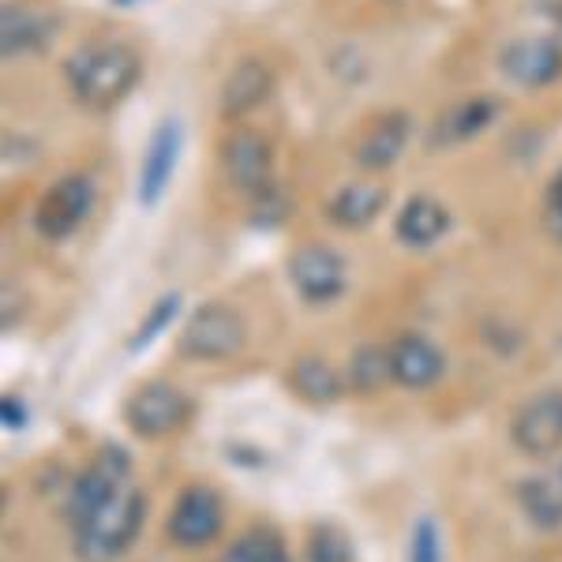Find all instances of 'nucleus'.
<instances>
[{
  "mask_svg": "<svg viewBox=\"0 0 562 562\" xmlns=\"http://www.w3.org/2000/svg\"><path fill=\"white\" fill-rule=\"evenodd\" d=\"M147 498L124 450L105 447L79 473L68 495V525L83 562H116L143 532Z\"/></svg>",
  "mask_w": 562,
  "mask_h": 562,
  "instance_id": "nucleus-1",
  "label": "nucleus"
},
{
  "mask_svg": "<svg viewBox=\"0 0 562 562\" xmlns=\"http://www.w3.org/2000/svg\"><path fill=\"white\" fill-rule=\"evenodd\" d=\"M143 76V60L124 42H87L65 60V79L76 102L87 109H113L132 94Z\"/></svg>",
  "mask_w": 562,
  "mask_h": 562,
  "instance_id": "nucleus-2",
  "label": "nucleus"
},
{
  "mask_svg": "<svg viewBox=\"0 0 562 562\" xmlns=\"http://www.w3.org/2000/svg\"><path fill=\"white\" fill-rule=\"evenodd\" d=\"M192 413V397L180 386L166 383V379H150V383L135 386L132 397L124 402V420L143 439H166V435L184 431Z\"/></svg>",
  "mask_w": 562,
  "mask_h": 562,
  "instance_id": "nucleus-3",
  "label": "nucleus"
},
{
  "mask_svg": "<svg viewBox=\"0 0 562 562\" xmlns=\"http://www.w3.org/2000/svg\"><path fill=\"white\" fill-rule=\"evenodd\" d=\"M248 341L244 319L233 312L229 304H203L199 312H192V319L184 323L180 334V352L188 360H229L237 357Z\"/></svg>",
  "mask_w": 562,
  "mask_h": 562,
  "instance_id": "nucleus-4",
  "label": "nucleus"
},
{
  "mask_svg": "<svg viewBox=\"0 0 562 562\" xmlns=\"http://www.w3.org/2000/svg\"><path fill=\"white\" fill-rule=\"evenodd\" d=\"M90 206H94V180L71 173L42 195L38 211H34V229L45 240H65L87 222Z\"/></svg>",
  "mask_w": 562,
  "mask_h": 562,
  "instance_id": "nucleus-5",
  "label": "nucleus"
},
{
  "mask_svg": "<svg viewBox=\"0 0 562 562\" xmlns=\"http://www.w3.org/2000/svg\"><path fill=\"white\" fill-rule=\"evenodd\" d=\"M514 447L525 458H551L562 450V390H543L529 397L510 424Z\"/></svg>",
  "mask_w": 562,
  "mask_h": 562,
  "instance_id": "nucleus-6",
  "label": "nucleus"
},
{
  "mask_svg": "<svg viewBox=\"0 0 562 562\" xmlns=\"http://www.w3.org/2000/svg\"><path fill=\"white\" fill-rule=\"evenodd\" d=\"M222 169L244 195H262L270 192V177H274V147L259 132L240 128L222 143Z\"/></svg>",
  "mask_w": 562,
  "mask_h": 562,
  "instance_id": "nucleus-7",
  "label": "nucleus"
},
{
  "mask_svg": "<svg viewBox=\"0 0 562 562\" xmlns=\"http://www.w3.org/2000/svg\"><path fill=\"white\" fill-rule=\"evenodd\" d=\"M289 278L307 304H330L346 289V262L326 244H304L289 259Z\"/></svg>",
  "mask_w": 562,
  "mask_h": 562,
  "instance_id": "nucleus-8",
  "label": "nucleus"
},
{
  "mask_svg": "<svg viewBox=\"0 0 562 562\" xmlns=\"http://www.w3.org/2000/svg\"><path fill=\"white\" fill-rule=\"evenodd\" d=\"M225 521V506L222 495L214 487H188L177 498L173 514H169V540L177 548H206Z\"/></svg>",
  "mask_w": 562,
  "mask_h": 562,
  "instance_id": "nucleus-9",
  "label": "nucleus"
},
{
  "mask_svg": "<svg viewBox=\"0 0 562 562\" xmlns=\"http://www.w3.org/2000/svg\"><path fill=\"white\" fill-rule=\"evenodd\" d=\"M498 68L518 87H543L562 76V45L551 38H518L503 49Z\"/></svg>",
  "mask_w": 562,
  "mask_h": 562,
  "instance_id": "nucleus-10",
  "label": "nucleus"
},
{
  "mask_svg": "<svg viewBox=\"0 0 562 562\" xmlns=\"http://www.w3.org/2000/svg\"><path fill=\"white\" fill-rule=\"evenodd\" d=\"M390 375L405 390H428L447 375V357L424 334H402L390 346Z\"/></svg>",
  "mask_w": 562,
  "mask_h": 562,
  "instance_id": "nucleus-11",
  "label": "nucleus"
},
{
  "mask_svg": "<svg viewBox=\"0 0 562 562\" xmlns=\"http://www.w3.org/2000/svg\"><path fill=\"white\" fill-rule=\"evenodd\" d=\"M53 31H57V20L45 8L26 4V0H8L4 15H0V49H4V57L45 49Z\"/></svg>",
  "mask_w": 562,
  "mask_h": 562,
  "instance_id": "nucleus-12",
  "label": "nucleus"
},
{
  "mask_svg": "<svg viewBox=\"0 0 562 562\" xmlns=\"http://www.w3.org/2000/svg\"><path fill=\"white\" fill-rule=\"evenodd\" d=\"M405 143H409V116H405V113H383V116H375V121L364 128V135L357 139L352 158H357L360 169L379 173V169H390L397 158H402Z\"/></svg>",
  "mask_w": 562,
  "mask_h": 562,
  "instance_id": "nucleus-13",
  "label": "nucleus"
},
{
  "mask_svg": "<svg viewBox=\"0 0 562 562\" xmlns=\"http://www.w3.org/2000/svg\"><path fill=\"white\" fill-rule=\"evenodd\" d=\"M450 225H454V217H450L447 206L439 203L435 195H413L409 203L397 211V240L405 244V248H435L442 237L450 233Z\"/></svg>",
  "mask_w": 562,
  "mask_h": 562,
  "instance_id": "nucleus-14",
  "label": "nucleus"
},
{
  "mask_svg": "<svg viewBox=\"0 0 562 562\" xmlns=\"http://www.w3.org/2000/svg\"><path fill=\"white\" fill-rule=\"evenodd\" d=\"M274 90V68L259 57L240 60L237 68L229 71L222 87V116H244L256 105L267 102V94Z\"/></svg>",
  "mask_w": 562,
  "mask_h": 562,
  "instance_id": "nucleus-15",
  "label": "nucleus"
},
{
  "mask_svg": "<svg viewBox=\"0 0 562 562\" xmlns=\"http://www.w3.org/2000/svg\"><path fill=\"white\" fill-rule=\"evenodd\" d=\"M383 206H386V192L379 184H346L330 199L326 214L341 229H364V225H371L383 214Z\"/></svg>",
  "mask_w": 562,
  "mask_h": 562,
  "instance_id": "nucleus-16",
  "label": "nucleus"
},
{
  "mask_svg": "<svg viewBox=\"0 0 562 562\" xmlns=\"http://www.w3.org/2000/svg\"><path fill=\"white\" fill-rule=\"evenodd\" d=\"M177 158H180V128L177 121H166L150 139V150H147V161H143V199L154 203L161 192H166L169 177L177 169Z\"/></svg>",
  "mask_w": 562,
  "mask_h": 562,
  "instance_id": "nucleus-17",
  "label": "nucleus"
},
{
  "mask_svg": "<svg viewBox=\"0 0 562 562\" xmlns=\"http://www.w3.org/2000/svg\"><path fill=\"white\" fill-rule=\"evenodd\" d=\"M289 383H293L296 394L304 397V402H315V405H330L341 397V371L330 364V360L323 357H301L289 371Z\"/></svg>",
  "mask_w": 562,
  "mask_h": 562,
  "instance_id": "nucleus-18",
  "label": "nucleus"
},
{
  "mask_svg": "<svg viewBox=\"0 0 562 562\" xmlns=\"http://www.w3.org/2000/svg\"><path fill=\"white\" fill-rule=\"evenodd\" d=\"M495 121V98H465L450 109L447 116L439 121V139L442 143H461V139H473Z\"/></svg>",
  "mask_w": 562,
  "mask_h": 562,
  "instance_id": "nucleus-19",
  "label": "nucleus"
},
{
  "mask_svg": "<svg viewBox=\"0 0 562 562\" xmlns=\"http://www.w3.org/2000/svg\"><path fill=\"white\" fill-rule=\"evenodd\" d=\"M521 506L540 529H559L562 525V480H525Z\"/></svg>",
  "mask_w": 562,
  "mask_h": 562,
  "instance_id": "nucleus-20",
  "label": "nucleus"
},
{
  "mask_svg": "<svg viewBox=\"0 0 562 562\" xmlns=\"http://www.w3.org/2000/svg\"><path fill=\"white\" fill-rule=\"evenodd\" d=\"M225 562H293V555L274 529H248L225 551Z\"/></svg>",
  "mask_w": 562,
  "mask_h": 562,
  "instance_id": "nucleus-21",
  "label": "nucleus"
},
{
  "mask_svg": "<svg viewBox=\"0 0 562 562\" xmlns=\"http://www.w3.org/2000/svg\"><path fill=\"white\" fill-rule=\"evenodd\" d=\"M349 383L352 390H364V394H375V390H383L386 383H394V375H390V349L364 346L352 352Z\"/></svg>",
  "mask_w": 562,
  "mask_h": 562,
  "instance_id": "nucleus-22",
  "label": "nucleus"
},
{
  "mask_svg": "<svg viewBox=\"0 0 562 562\" xmlns=\"http://www.w3.org/2000/svg\"><path fill=\"white\" fill-rule=\"evenodd\" d=\"M307 562H352V543L338 525H315L307 532Z\"/></svg>",
  "mask_w": 562,
  "mask_h": 562,
  "instance_id": "nucleus-23",
  "label": "nucleus"
},
{
  "mask_svg": "<svg viewBox=\"0 0 562 562\" xmlns=\"http://www.w3.org/2000/svg\"><path fill=\"white\" fill-rule=\"evenodd\" d=\"M413 562H442L439 551V532H435L431 521L416 525V537H413Z\"/></svg>",
  "mask_w": 562,
  "mask_h": 562,
  "instance_id": "nucleus-24",
  "label": "nucleus"
},
{
  "mask_svg": "<svg viewBox=\"0 0 562 562\" xmlns=\"http://www.w3.org/2000/svg\"><path fill=\"white\" fill-rule=\"evenodd\" d=\"M543 229H548V237L562 244V177L551 184L548 199H543Z\"/></svg>",
  "mask_w": 562,
  "mask_h": 562,
  "instance_id": "nucleus-25",
  "label": "nucleus"
},
{
  "mask_svg": "<svg viewBox=\"0 0 562 562\" xmlns=\"http://www.w3.org/2000/svg\"><path fill=\"white\" fill-rule=\"evenodd\" d=\"M532 4H537L543 15H551V20L562 23V0H532Z\"/></svg>",
  "mask_w": 562,
  "mask_h": 562,
  "instance_id": "nucleus-26",
  "label": "nucleus"
},
{
  "mask_svg": "<svg viewBox=\"0 0 562 562\" xmlns=\"http://www.w3.org/2000/svg\"><path fill=\"white\" fill-rule=\"evenodd\" d=\"M559 480H562V465H559Z\"/></svg>",
  "mask_w": 562,
  "mask_h": 562,
  "instance_id": "nucleus-27",
  "label": "nucleus"
}]
</instances>
